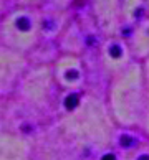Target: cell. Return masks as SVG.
I'll use <instances>...</instances> for the list:
<instances>
[{"mask_svg": "<svg viewBox=\"0 0 149 160\" xmlns=\"http://www.w3.org/2000/svg\"><path fill=\"white\" fill-rule=\"evenodd\" d=\"M119 144H121L123 147H133L136 144V140L133 137H129V135H123V137L119 139Z\"/></svg>", "mask_w": 149, "mask_h": 160, "instance_id": "obj_4", "label": "cell"}, {"mask_svg": "<svg viewBox=\"0 0 149 160\" xmlns=\"http://www.w3.org/2000/svg\"><path fill=\"white\" fill-rule=\"evenodd\" d=\"M101 160H116V157L113 155V153H108V155H104V157L101 158Z\"/></svg>", "mask_w": 149, "mask_h": 160, "instance_id": "obj_6", "label": "cell"}, {"mask_svg": "<svg viewBox=\"0 0 149 160\" xmlns=\"http://www.w3.org/2000/svg\"><path fill=\"white\" fill-rule=\"evenodd\" d=\"M108 51H109V55L113 58H119V56L123 55V50H121V46H119V45H109Z\"/></svg>", "mask_w": 149, "mask_h": 160, "instance_id": "obj_3", "label": "cell"}, {"mask_svg": "<svg viewBox=\"0 0 149 160\" xmlns=\"http://www.w3.org/2000/svg\"><path fill=\"white\" fill-rule=\"evenodd\" d=\"M15 25H17V28H19V30L27 32V30H30V28H32V22H30V18H27V17H19V18H17V22H15Z\"/></svg>", "mask_w": 149, "mask_h": 160, "instance_id": "obj_1", "label": "cell"}, {"mask_svg": "<svg viewBox=\"0 0 149 160\" xmlns=\"http://www.w3.org/2000/svg\"><path fill=\"white\" fill-rule=\"evenodd\" d=\"M76 104H78V96H76V94H70V96L65 99V106H67V109H75Z\"/></svg>", "mask_w": 149, "mask_h": 160, "instance_id": "obj_2", "label": "cell"}, {"mask_svg": "<svg viewBox=\"0 0 149 160\" xmlns=\"http://www.w3.org/2000/svg\"><path fill=\"white\" fill-rule=\"evenodd\" d=\"M138 160H149V155H141Z\"/></svg>", "mask_w": 149, "mask_h": 160, "instance_id": "obj_7", "label": "cell"}, {"mask_svg": "<svg viewBox=\"0 0 149 160\" xmlns=\"http://www.w3.org/2000/svg\"><path fill=\"white\" fill-rule=\"evenodd\" d=\"M67 78L68 79H76V78H78V73H76L75 69H71V71H68V73H67Z\"/></svg>", "mask_w": 149, "mask_h": 160, "instance_id": "obj_5", "label": "cell"}]
</instances>
